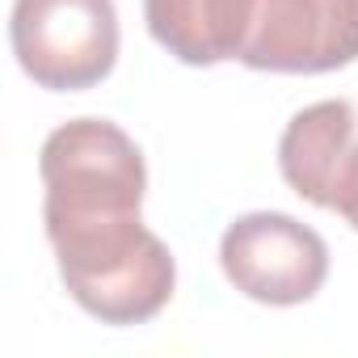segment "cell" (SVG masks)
Listing matches in <instances>:
<instances>
[{
  "instance_id": "cell-1",
  "label": "cell",
  "mask_w": 358,
  "mask_h": 358,
  "mask_svg": "<svg viewBox=\"0 0 358 358\" xmlns=\"http://www.w3.org/2000/svg\"><path fill=\"white\" fill-rule=\"evenodd\" d=\"M43 224L68 295L106 324L152 320L177 282L173 253L143 228L148 169L135 139L106 118L55 127L38 156Z\"/></svg>"
},
{
  "instance_id": "cell-2",
  "label": "cell",
  "mask_w": 358,
  "mask_h": 358,
  "mask_svg": "<svg viewBox=\"0 0 358 358\" xmlns=\"http://www.w3.org/2000/svg\"><path fill=\"white\" fill-rule=\"evenodd\" d=\"M9 38L22 72L55 93L93 89L118 59L114 0H13Z\"/></svg>"
},
{
  "instance_id": "cell-3",
  "label": "cell",
  "mask_w": 358,
  "mask_h": 358,
  "mask_svg": "<svg viewBox=\"0 0 358 358\" xmlns=\"http://www.w3.org/2000/svg\"><path fill=\"white\" fill-rule=\"evenodd\" d=\"M228 282L270 308L308 303L329 278V245L320 232L282 211H253L228 224L220 241Z\"/></svg>"
},
{
  "instance_id": "cell-4",
  "label": "cell",
  "mask_w": 358,
  "mask_h": 358,
  "mask_svg": "<svg viewBox=\"0 0 358 358\" xmlns=\"http://www.w3.org/2000/svg\"><path fill=\"white\" fill-rule=\"evenodd\" d=\"M358 59V0H257L241 64L257 72H333Z\"/></svg>"
},
{
  "instance_id": "cell-5",
  "label": "cell",
  "mask_w": 358,
  "mask_h": 358,
  "mask_svg": "<svg viewBox=\"0 0 358 358\" xmlns=\"http://www.w3.org/2000/svg\"><path fill=\"white\" fill-rule=\"evenodd\" d=\"M282 182L358 232V106L345 97L299 110L278 139Z\"/></svg>"
},
{
  "instance_id": "cell-6",
  "label": "cell",
  "mask_w": 358,
  "mask_h": 358,
  "mask_svg": "<svg viewBox=\"0 0 358 358\" xmlns=\"http://www.w3.org/2000/svg\"><path fill=\"white\" fill-rule=\"evenodd\" d=\"M257 0H143L152 38L190 68L241 59Z\"/></svg>"
}]
</instances>
